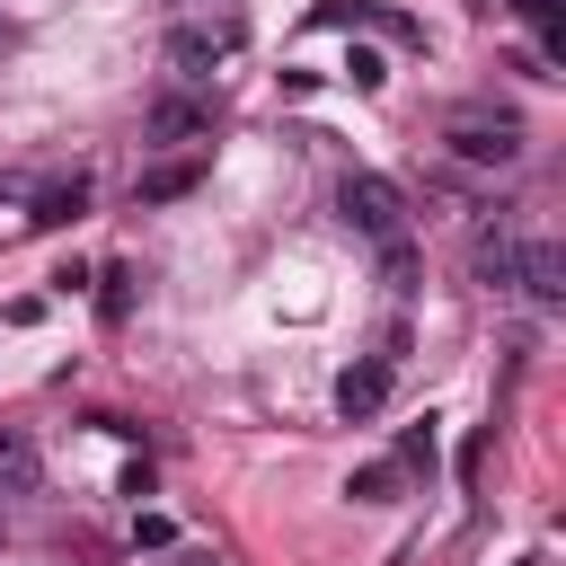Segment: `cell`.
<instances>
[{
	"label": "cell",
	"mask_w": 566,
	"mask_h": 566,
	"mask_svg": "<svg viewBox=\"0 0 566 566\" xmlns=\"http://www.w3.org/2000/svg\"><path fill=\"white\" fill-rule=\"evenodd\" d=\"M371 18H380L371 0H318L310 9V27H371Z\"/></svg>",
	"instance_id": "obj_15"
},
{
	"label": "cell",
	"mask_w": 566,
	"mask_h": 566,
	"mask_svg": "<svg viewBox=\"0 0 566 566\" xmlns=\"http://www.w3.org/2000/svg\"><path fill=\"white\" fill-rule=\"evenodd\" d=\"M513 292H522L531 310H557V301H566V248H557V239H531V248L513 256Z\"/></svg>",
	"instance_id": "obj_6"
},
{
	"label": "cell",
	"mask_w": 566,
	"mask_h": 566,
	"mask_svg": "<svg viewBox=\"0 0 566 566\" xmlns=\"http://www.w3.org/2000/svg\"><path fill=\"white\" fill-rule=\"evenodd\" d=\"M35 478H44L35 442L27 433H0V495H35Z\"/></svg>",
	"instance_id": "obj_10"
},
{
	"label": "cell",
	"mask_w": 566,
	"mask_h": 566,
	"mask_svg": "<svg viewBox=\"0 0 566 566\" xmlns=\"http://www.w3.org/2000/svg\"><path fill=\"white\" fill-rule=\"evenodd\" d=\"M177 9H212V0H177Z\"/></svg>",
	"instance_id": "obj_17"
},
{
	"label": "cell",
	"mask_w": 566,
	"mask_h": 566,
	"mask_svg": "<svg viewBox=\"0 0 566 566\" xmlns=\"http://www.w3.org/2000/svg\"><path fill=\"white\" fill-rule=\"evenodd\" d=\"M398 486H407V469H398V460H363V469L345 478V495H354V504H389Z\"/></svg>",
	"instance_id": "obj_11"
},
{
	"label": "cell",
	"mask_w": 566,
	"mask_h": 566,
	"mask_svg": "<svg viewBox=\"0 0 566 566\" xmlns=\"http://www.w3.org/2000/svg\"><path fill=\"white\" fill-rule=\"evenodd\" d=\"M513 256H522V239H513L504 221H486V230H478V248H469V265H478V283H486V292H513Z\"/></svg>",
	"instance_id": "obj_9"
},
{
	"label": "cell",
	"mask_w": 566,
	"mask_h": 566,
	"mask_svg": "<svg viewBox=\"0 0 566 566\" xmlns=\"http://www.w3.org/2000/svg\"><path fill=\"white\" fill-rule=\"evenodd\" d=\"M230 53H239V18H186V27H168V44H159V62H168L177 88L212 80Z\"/></svg>",
	"instance_id": "obj_2"
},
{
	"label": "cell",
	"mask_w": 566,
	"mask_h": 566,
	"mask_svg": "<svg viewBox=\"0 0 566 566\" xmlns=\"http://www.w3.org/2000/svg\"><path fill=\"white\" fill-rule=\"evenodd\" d=\"M88 212V168H62V177H44L35 195H27V221L35 230H71Z\"/></svg>",
	"instance_id": "obj_8"
},
{
	"label": "cell",
	"mask_w": 566,
	"mask_h": 566,
	"mask_svg": "<svg viewBox=\"0 0 566 566\" xmlns=\"http://www.w3.org/2000/svg\"><path fill=\"white\" fill-rule=\"evenodd\" d=\"M133 283H142L133 265H106V274H97V318H106V327H124V318H133Z\"/></svg>",
	"instance_id": "obj_12"
},
{
	"label": "cell",
	"mask_w": 566,
	"mask_h": 566,
	"mask_svg": "<svg viewBox=\"0 0 566 566\" xmlns=\"http://www.w3.org/2000/svg\"><path fill=\"white\" fill-rule=\"evenodd\" d=\"M168 539H177V531H168L159 513H142V522H133V548H168Z\"/></svg>",
	"instance_id": "obj_16"
},
{
	"label": "cell",
	"mask_w": 566,
	"mask_h": 566,
	"mask_svg": "<svg viewBox=\"0 0 566 566\" xmlns=\"http://www.w3.org/2000/svg\"><path fill=\"white\" fill-rule=\"evenodd\" d=\"M203 168H212L203 150H186V159H159V168H142V177H133V203H142V212H159V203H186V195L203 186Z\"/></svg>",
	"instance_id": "obj_7"
},
{
	"label": "cell",
	"mask_w": 566,
	"mask_h": 566,
	"mask_svg": "<svg viewBox=\"0 0 566 566\" xmlns=\"http://www.w3.org/2000/svg\"><path fill=\"white\" fill-rule=\"evenodd\" d=\"M142 142H159V150H195V142H212V106L186 97V88H168V97L142 115Z\"/></svg>",
	"instance_id": "obj_4"
},
{
	"label": "cell",
	"mask_w": 566,
	"mask_h": 566,
	"mask_svg": "<svg viewBox=\"0 0 566 566\" xmlns=\"http://www.w3.org/2000/svg\"><path fill=\"white\" fill-rule=\"evenodd\" d=\"M380 274L389 292H416V239H380Z\"/></svg>",
	"instance_id": "obj_14"
},
{
	"label": "cell",
	"mask_w": 566,
	"mask_h": 566,
	"mask_svg": "<svg viewBox=\"0 0 566 566\" xmlns=\"http://www.w3.org/2000/svg\"><path fill=\"white\" fill-rule=\"evenodd\" d=\"M442 150L460 168H513L522 159V115H504V106H451Z\"/></svg>",
	"instance_id": "obj_1"
},
{
	"label": "cell",
	"mask_w": 566,
	"mask_h": 566,
	"mask_svg": "<svg viewBox=\"0 0 566 566\" xmlns=\"http://www.w3.org/2000/svg\"><path fill=\"white\" fill-rule=\"evenodd\" d=\"M433 460H442V442H433V416H424V424L398 433V469H407V478H433Z\"/></svg>",
	"instance_id": "obj_13"
},
{
	"label": "cell",
	"mask_w": 566,
	"mask_h": 566,
	"mask_svg": "<svg viewBox=\"0 0 566 566\" xmlns=\"http://www.w3.org/2000/svg\"><path fill=\"white\" fill-rule=\"evenodd\" d=\"M336 212L380 248V239H407V195L389 186V177H371V168H345L336 177Z\"/></svg>",
	"instance_id": "obj_3"
},
{
	"label": "cell",
	"mask_w": 566,
	"mask_h": 566,
	"mask_svg": "<svg viewBox=\"0 0 566 566\" xmlns=\"http://www.w3.org/2000/svg\"><path fill=\"white\" fill-rule=\"evenodd\" d=\"M389 371H398L389 354H363V363H345V371H336V416H345V424H371V416L389 407Z\"/></svg>",
	"instance_id": "obj_5"
}]
</instances>
